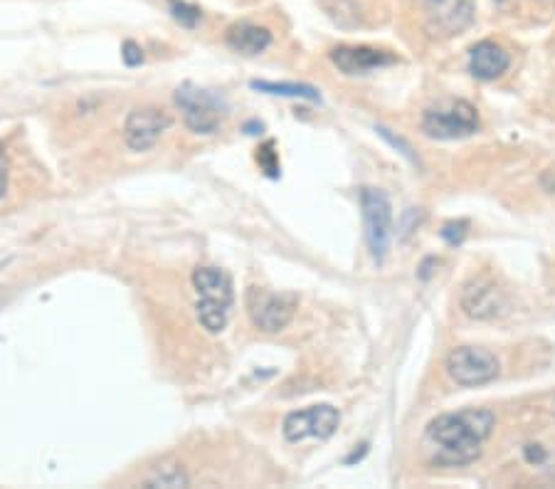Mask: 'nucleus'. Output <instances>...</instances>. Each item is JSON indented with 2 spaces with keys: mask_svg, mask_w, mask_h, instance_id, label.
<instances>
[{
  "mask_svg": "<svg viewBox=\"0 0 555 489\" xmlns=\"http://www.w3.org/2000/svg\"><path fill=\"white\" fill-rule=\"evenodd\" d=\"M496 418L484 408H467L447 413L427 425V440L437 447V462L447 467L472 465L481 455V445L489 440Z\"/></svg>",
  "mask_w": 555,
  "mask_h": 489,
  "instance_id": "nucleus-1",
  "label": "nucleus"
},
{
  "mask_svg": "<svg viewBox=\"0 0 555 489\" xmlns=\"http://www.w3.org/2000/svg\"><path fill=\"white\" fill-rule=\"evenodd\" d=\"M195 290V314L208 334H220L230 319L232 292L230 274L217 267H198L193 272Z\"/></svg>",
  "mask_w": 555,
  "mask_h": 489,
  "instance_id": "nucleus-2",
  "label": "nucleus"
},
{
  "mask_svg": "<svg viewBox=\"0 0 555 489\" xmlns=\"http://www.w3.org/2000/svg\"><path fill=\"white\" fill-rule=\"evenodd\" d=\"M176 104L183 114L185 126L200 136H210L217 132L222 126V119L227 116V102L217 92L195 87L190 82L178 87Z\"/></svg>",
  "mask_w": 555,
  "mask_h": 489,
  "instance_id": "nucleus-3",
  "label": "nucleus"
},
{
  "mask_svg": "<svg viewBox=\"0 0 555 489\" xmlns=\"http://www.w3.org/2000/svg\"><path fill=\"white\" fill-rule=\"evenodd\" d=\"M245 304H247V314H250L252 324L259 331L277 334V331L287 329L291 324L299 300H296L294 292H267V290L252 287V290H247Z\"/></svg>",
  "mask_w": 555,
  "mask_h": 489,
  "instance_id": "nucleus-4",
  "label": "nucleus"
},
{
  "mask_svg": "<svg viewBox=\"0 0 555 489\" xmlns=\"http://www.w3.org/2000/svg\"><path fill=\"white\" fill-rule=\"evenodd\" d=\"M422 132L439 142L472 136L474 132H479V112L464 99L449 102L447 106H432L422 116Z\"/></svg>",
  "mask_w": 555,
  "mask_h": 489,
  "instance_id": "nucleus-5",
  "label": "nucleus"
},
{
  "mask_svg": "<svg viewBox=\"0 0 555 489\" xmlns=\"http://www.w3.org/2000/svg\"><path fill=\"white\" fill-rule=\"evenodd\" d=\"M363 227L370 254L383 263L388 254L390 237H393V206L390 198L380 189H361Z\"/></svg>",
  "mask_w": 555,
  "mask_h": 489,
  "instance_id": "nucleus-6",
  "label": "nucleus"
},
{
  "mask_svg": "<svg viewBox=\"0 0 555 489\" xmlns=\"http://www.w3.org/2000/svg\"><path fill=\"white\" fill-rule=\"evenodd\" d=\"M447 374L464 388L484 386L499 376V361L489 348L459 346L447 356Z\"/></svg>",
  "mask_w": 555,
  "mask_h": 489,
  "instance_id": "nucleus-7",
  "label": "nucleus"
},
{
  "mask_svg": "<svg viewBox=\"0 0 555 489\" xmlns=\"http://www.w3.org/2000/svg\"><path fill=\"white\" fill-rule=\"evenodd\" d=\"M425 28L435 38H454L474 23V0H420Z\"/></svg>",
  "mask_w": 555,
  "mask_h": 489,
  "instance_id": "nucleus-8",
  "label": "nucleus"
},
{
  "mask_svg": "<svg viewBox=\"0 0 555 489\" xmlns=\"http://www.w3.org/2000/svg\"><path fill=\"white\" fill-rule=\"evenodd\" d=\"M341 423V413L333 405H311L306 411H296L284 418V438L289 442H301L306 438H319V440H328L336 428Z\"/></svg>",
  "mask_w": 555,
  "mask_h": 489,
  "instance_id": "nucleus-9",
  "label": "nucleus"
},
{
  "mask_svg": "<svg viewBox=\"0 0 555 489\" xmlns=\"http://www.w3.org/2000/svg\"><path fill=\"white\" fill-rule=\"evenodd\" d=\"M171 116L163 109H134L124 124V142L131 151H148L156 146V142L168 132Z\"/></svg>",
  "mask_w": 555,
  "mask_h": 489,
  "instance_id": "nucleus-10",
  "label": "nucleus"
},
{
  "mask_svg": "<svg viewBox=\"0 0 555 489\" xmlns=\"http://www.w3.org/2000/svg\"><path fill=\"white\" fill-rule=\"evenodd\" d=\"M462 309L472 319H496L506 311V297L489 277H474L472 282L464 287Z\"/></svg>",
  "mask_w": 555,
  "mask_h": 489,
  "instance_id": "nucleus-11",
  "label": "nucleus"
},
{
  "mask_svg": "<svg viewBox=\"0 0 555 489\" xmlns=\"http://www.w3.org/2000/svg\"><path fill=\"white\" fill-rule=\"evenodd\" d=\"M331 62L343 75H368L383 67L398 62V57L390 55L388 50L368 48V45H341L331 50Z\"/></svg>",
  "mask_w": 555,
  "mask_h": 489,
  "instance_id": "nucleus-12",
  "label": "nucleus"
},
{
  "mask_svg": "<svg viewBox=\"0 0 555 489\" xmlns=\"http://www.w3.org/2000/svg\"><path fill=\"white\" fill-rule=\"evenodd\" d=\"M511 65V57L506 50L491 42V40H481L469 50V72L476 79H496L501 77Z\"/></svg>",
  "mask_w": 555,
  "mask_h": 489,
  "instance_id": "nucleus-13",
  "label": "nucleus"
},
{
  "mask_svg": "<svg viewBox=\"0 0 555 489\" xmlns=\"http://www.w3.org/2000/svg\"><path fill=\"white\" fill-rule=\"evenodd\" d=\"M225 42H227V48L240 52V55H262L272 45V32L262 25H252V23H235L225 32Z\"/></svg>",
  "mask_w": 555,
  "mask_h": 489,
  "instance_id": "nucleus-14",
  "label": "nucleus"
},
{
  "mask_svg": "<svg viewBox=\"0 0 555 489\" xmlns=\"http://www.w3.org/2000/svg\"><path fill=\"white\" fill-rule=\"evenodd\" d=\"M252 89L264 92V95L274 97H291V99H306V102H321L319 89L311 85H301V82H264V79H252Z\"/></svg>",
  "mask_w": 555,
  "mask_h": 489,
  "instance_id": "nucleus-15",
  "label": "nucleus"
},
{
  "mask_svg": "<svg viewBox=\"0 0 555 489\" xmlns=\"http://www.w3.org/2000/svg\"><path fill=\"white\" fill-rule=\"evenodd\" d=\"M321 5L328 13V18L338 23L341 28H351L361 23V0H321Z\"/></svg>",
  "mask_w": 555,
  "mask_h": 489,
  "instance_id": "nucleus-16",
  "label": "nucleus"
},
{
  "mask_svg": "<svg viewBox=\"0 0 555 489\" xmlns=\"http://www.w3.org/2000/svg\"><path fill=\"white\" fill-rule=\"evenodd\" d=\"M143 482L151 484V487H185V484H188V477H185V472L180 470V467L163 465V467H158L153 475H148Z\"/></svg>",
  "mask_w": 555,
  "mask_h": 489,
  "instance_id": "nucleus-17",
  "label": "nucleus"
},
{
  "mask_svg": "<svg viewBox=\"0 0 555 489\" xmlns=\"http://www.w3.org/2000/svg\"><path fill=\"white\" fill-rule=\"evenodd\" d=\"M168 10H171L173 20L180 23L183 28H195L203 20V10L188 0H168Z\"/></svg>",
  "mask_w": 555,
  "mask_h": 489,
  "instance_id": "nucleus-18",
  "label": "nucleus"
},
{
  "mask_svg": "<svg viewBox=\"0 0 555 489\" xmlns=\"http://www.w3.org/2000/svg\"><path fill=\"white\" fill-rule=\"evenodd\" d=\"M257 163H259V169L264 171L269 179H277V176H279V156H277V151H274V142H267L264 146H259V149H257Z\"/></svg>",
  "mask_w": 555,
  "mask_h": 489,
  "instance_id": "nucleus-19",
  "label": "nucleus"
},
{
  "mask_svg": "<svg viewBox=\"0 0 555 489\" xmlns=\"http://www.w3.org/2000/svg\"><path fill=\"white\" fill-rule=\"evenodd\" d=\"M467 233H469V220H464V217L462 220H449V223H444V227L439 230V235H442L444 243L452 244V247L462 244Z\"/></svg>",
  "mask_w": 555,
  "mask_h": 489,
  "instance_id": "nucleus-20",
  "label": "nucleus"
},
{
  "mask_svg": "<svg viewBox=\"0 0 555 489\" xmlns=\"http://www.w3.org/2000/svg\"><path fill=\"white\" fill-rule=\"evenodd\" d=\"M375 132H378L380 136H383V139H385V142L390 143V146H395V149H398L400 153H402V156H405V159L410 161V163H415V166H417V156H415V153H412V149H410V143L402 142L400 136H393V134H390V129H385V126H378Z\"/></svg>",
  "mask_w": 555,
  "mask_h": 489,
  "instance_id": "nucleus-21",
  "label": "nucleus"
},
{
  "mask_svg": "<svg viewBox=\"0 0 555 489\" xmlns=\"http://www.w3.org/2000/svg\"><path fill=\"white\" fill-rule=\"evenodd\" d=\"M121 57H124V62H126L129 67L141 65V62H143V52H141L139 45H136V42H131V40L124 42V48H121Z\"/></svg>",
  "mask_w": 555,
  "mask_h": 489,
  "instance_id": "nucleus-22",
  "label": "nucleus"
},
{
  "mask_svg": "<svg viewBox=\"0 0 555 489\" xmlns=\"http://www.w3.org/2000/svg\"><path fill=\"white\" fill-rule=\"evenodd\" d=\"M8 156H5V149L0 146V198L8 190Z\"/></svg>",
  "mask_w": 555,
  "mask_h": 489,
  "instance_id": "nucleus-23",
  "label": "nucleus"
},
{
  "mask_svg": "<svg viewBox=\"0 0 555 489\" xmlns=\"http://www.w3.org/2000/svg\"><path fill=\"white\" fill-rule=\"evenodd\" d=\"M526 460L528 462H543L546 460V450L541 445H526Z\"/></svg>",
  "mask_w": 555,
  "mask_h": 489,
  "instance_id": "nucleus-24",
  "label": "nucleus"
},
{
  "mask_svg": "<svg viewBox=\"0 0 555 489\" xmlns=\"http://www.w3.org/2000/svg\"><path fill=\"white\" fill-rule=\"evenodd\" d=\"M541 186H543V190H548V193H555V166L543 171V176H541Z\"/></svg>",
  "mask_w": 555,
  "mask_h": 489,
  "instance_id": "nucleus-25",
  "label": "nucleus"
},
{
  "mask_svg": "<svg viewBox=\"0 0 555 489\" xmlns=\"http://www.w3.org/2000/svg\"><path fill=\"white\" fill-rule=\"evenodd\" d=\"M536 3H546V5H555V0H536Z\"/></svg>",
  "mask_w": 555,
  "mask_h": 489,
  "instance_id": "nucleus-26",
  "label": "nucleus"
}]
</instances>
